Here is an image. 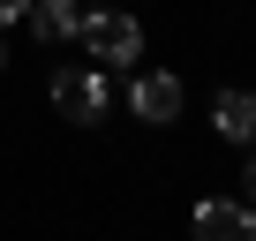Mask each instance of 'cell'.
I'll list each match as a JSON object with an SVG mask.
<instances>
[{"instance_id": "6da1fadb", "label": "cell", "mask_w": 256, "mask_h": 241, "mask_svg": "<svg viewBox=\"0 0 256 241\" xmlns=\"http://www.w3.org/2000/svg\"><path fill=\"white\" fill-rule=\"evenodd\" d=\"M76 38L90 46V60H98V68H136V60H144V23H136V16H120V8H106V0L83 16V30H76Z\"/></svg>"}, {"instance_id": "7a4b0ae2", "label": "cell", "mask_w": 256, "mask_h": 241, "mask_svg": "<svg viewBox=\"0 0 256 241\" xmlns=\"http://www.w3.org/2000/svg\"><path fill=\"white\" fill-rule=\"evenodd\" d=\"M53 106H60L68 120H83V128H98V120H106V106H113L106 68H98V60H90V68H60V76H53Z\"/></svg>"}, {"instance_id": "3957f363", "label": "cell", "mask_w": 256, "mask_h": 241, "mask_svg": "<svg viewBox=\"0 0 256 241\" xmlns=\"http://www.w3.org/2000/svg\"><path fill=\"white\" fill-rule=\"evenodd\" d=\"M128 106H136V120H158V128H166V120L181 113V83L166 68H144L136 83H128Z\"/></svg>"}, {"instance_id": "277c9868", "label": "cell", "mask_w": 256, "mask_h": 241, "mask_svg": "<svg viewBox=\"0 0 256 241\" xmlns=\"http://www.w3.org/2000/svg\"><path fill=\"white\" fill-rule=\"evenodd\" d=\"M196 241H256V211L248 204H196Z\"/></svg>"}, {"instance_id": "5b68a950", "label": "cell", "mask_w": 256, "mask_h": 241, "mask_svg": "<svg viewBox=\"0 0 256 241\" xmlns=\"http://www.w3.org/2000/svg\"><path fill=\"white\" fill-rule=\"evenodd\" d=\"M83 16H90V0H30V30L46 46H68L83 30Z\"/></svg>"}, {"instance_id": "8992f818", "label": "cell", "mask_w": 256, "mask_h": 241, "mask_svg": "<svg viewBox=\"0 0 256 241\" xmlns=\"http://www.w3.org/2000/svg\"><path fill=\"white\" fill-rule=\"evenodd\" d=\"M211 128L226 144H256V90H218L211 98Z\"/></svg>"}, {"instance_id": "52a82bcc", "label": "cell", "mask_w": 256, "mask_h": 241, "mask_svg": "<svg viewBox=\"0 0 256 241\" xmlns=\"http://www.w3.org/2000/svg\"><path fill=\"white\" fill-rule=\"evenodd\" d=\"M30 16V0H0V30H8V23H23Z\"/></svg>"}, {"instance_id": "ba28073f", "label": "cell", "mask_w": 256, "mask_h": 241, "mask_svg": "<svg viewBox=\"0 0 256 241\" xmlns=\"http://www.w3.org/2000/svg\"><path fill=\"white\" fill-rule=\"evenodd\" d=\"M241 188H248V211H256V158L241 166Z\"/></svg>"}, {"instance_id": "9c48e42d", "label": "cell", "mask_w": 256, "mask_h": 241, "mask_svg": "<svg viewBox=\"0 0 256 241\" xmlns=\"http://www.w3.org/2000/svg\"><path fill=\"white\" fill-rule=\"evenodd\" d=\"M0 68H8V46H0Z\"/></svg>"}, {"instance_id": "30bf717a", "label": "cell", "mask_w": 256, "mask_h": 241, "mask_svg": "<svg viewBox=\"0 0 256 241\" xmlns=\"http://www.w3.org/2000/svg\"><path fill=\"white\" fill-rule=\"evenodd\" d=\"M90 8H98V0H90Z\"/></svg>"}]
</instances>
